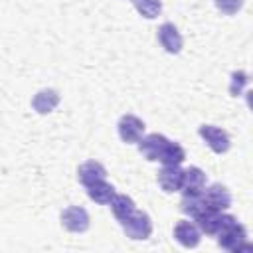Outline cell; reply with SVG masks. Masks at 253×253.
<instances>
[{
    "label": "cell",
    "instance_id": "e0dca14e",
    "mask_svg": "<svg viewBox=\"0 0 253 253\" xmlns=\"http://www.w3.org/2000/svg\"><path fill=\"white\" fill-rule=\"evenodd\" d=\"M184 160H186V150L178 142H172V140H168L164 144V148L158 156V162H162V164H182Z\"/></svg>",
    "mask_w": 253,
    "mask_h": 253
},
{
    "label": "cell",
    "instance_id": "4fadbf2b",
    "mask_svg": "<svg viewBox=\"0 0 253 253\" xmlns=\"http://www.w3.org/2000/svg\"><path fill=\"white\" fill-rule=\"evenodd\" d=\"M206 188V172L198 166H190L184 170V184H182V194H200Z\"/></svg>",
    "mask_w": 253,
    "mask_h": 253
},
{
    "label": "cell",
    "instance_id": "9a60e30c",
    "mask_svg": "<svg viewBox=\"0 0 253 253\" xmlns=\"http://www.w3.org/2000/svg\"><path fill=\"white\" fill-rule=\"evenodd\" d=\"M111 211L119 221H125L126 217H130L136 211V204L126 194H115V198L111 200Z\"/></svg>",
    "mask_w": 253,
    "mask_h": 253
},
{
    "label": "cell",
    "instance_id": "ba28073f",
    "mask_svg": "<svg viewBox=\"0 0 253 253\" xmlns=\"http://www.w3.org/2000/svg\"><path fill=\"white\" fill-rule=\"evenodd\" d=\"M194 221L196 225L202 229V233L206 235H215L221 227V221H223V213L219 210H213L210 206H206L204 210H200L196 215H194Z\"/></svg>",
    "mask_w": 253,
    "mask_h": 253
},
{
    "label": "cell",
    "instance_id": "ffe728a7",
    "mask_svg": "<svg viewBox=\"0 0 253 253\" xmlns=\"http://www.w3.org/2000/svg\"><path fill=\"white\" fill-rule=\"evenodd\" d=\"M213 4L225 16H233L243 8V0H213Z\"/></svg>",
    "mask_w": 253,
    "mask_h": 253
},
{
    "label": "cell",
    "instance_id": "7c38bea8",
    "mask_svg": "<svg viewBox=\"0 0 253 253\" xmlns=\"http://www.w3.org/2000/svg\"><path fill=\"white\" fill-rule=\"evenodd\" d=\"M107 178V168L101 164V162H97V160H87V162H83L79 168H77V180L85 186V188H89V186H93L95 182H101V180H105Z\"/></svg>",
    "mask_w": 253,
    "mask_h": 253
},
{
    "label": "cell",
    "instance_id": "52a82bcc",
    "mask_svg": "<svg viewBox=\"0 0 253 253\" xmlns=\"http://www.w3.org/2000/svg\"><path fill=\"white\" fill-rule=\"evenodd\" d=\"M202 235V229L196 225V221H188V219H180L176 225H174V239L186 247V249H194L200 245V237Z\"/></svg>",
    "mask_w": 253,
    "mask_h": 253
},
{
    "label": "cell",
    "instance_id": "7a4b0ae2",
    "mask_svg": "<svg viewBox=\"0 0 253 253\" xmlns=\"http://www.w3.org/2000/svg\"><path fill=\"white\" fill-rule=\"evenodd\" d=\"M126 237L134 239V241H142L148 239L152 235V219L146 211H134L130 217H126L125 221H121Z\"/></svg>",
    "mask_w": 253,
    "mask_h": 253
},
{
    "label": "cell",
    "instance_id": "5b68a950",
    "mask_svg": "<svg viewBox=\"0 0 253 253\" xmlns=\"http://www.w3.org/2000/svg\"><path fill=\"white\" fill-rule=\"evenodd\" d=\"M61 225L71 233H83L89 229V213L81 206H69L61 211Z\"/></svg>",
    "mask_w": 253,
    "mask_h": 253
},
{
    "label": "cell",
    "instance_id": "30bf717a",
    "mask_svg": "<svg viewBox=\"0 0 253 253\" xmlns=\"http://www.w3.org/2000/svg\"><path fill=\"white\" fill-rule=\"evenodd\" d=\"M204 200H206V206L219 211L231 208V192L223 184H211L204 188Z\"/></svg>",
    "mask_w": 253,
    "mask_h": 253
},
{
    "label": "cell",
    "instance_id": "9c48e42d",
    "mask_svg": "<svg viewBox=\"0 0 253 253\" xmlns=\"http://www.w3.org/2000/svg\"><path fill=\"white\" fill-rule=\"evenodd\" d=\"M160 45L168 51V53H180L182 45H184V40L178 32V28L172 24V22H164L160 28H158V34H156Z\"/></svg>",
    "mask_w": 253,
    "mask_h": 253
},
{
    "label": "cell",
    "instance_id": "d6986e66",
    "mask_svg": "<svg viewBox=\"0 0 253 253\" xmlns=\"http://www.w3.org/2000/svg\"><path fill=\"white\" fill-rule=\"evenodd\" d=\"M247 81H249V79H247V73H245L243 69L233 71V73H231V83H229V93H231V97H239V95L243 93Z\"/></svg>",
    "mask_w": 253,
    "mask_h": 253
},
{
    "label": "cell",
    "instance_id": "44dd1931",
    "mask_svg": "<svg viewBox=\"0 0 253 253\" xmlns=\"http://www.w3.org/2000/svg\"><path fill=\"white\" fill-rule=\"evenodd\" d=\"M245 101H247V107H249L251 113H253V89H249V91L245 93Z\"/></svg>",
    "mask_w": 253,
    "mask_h": 253
},
{
    "label": "cell",
    "instance_id": "8992f818",
    "mask_svg": "<svg viewBox=\"0 0 253 253\" xmlns=\"http://www.w3.org/2000/svg\"><path fill=\"white\" fill-rule=\"evenodd\" d=\"M156 180L164 192H180L184 184V170L180 168V164H162V170L158 172Z\"/></svg>",
    "mask_w": 253,
    "mask_h": 253
},
{
    "label": "cell",
    "instance_id": "2e32d148",
    "mask_svg": "<svg viewBox=\"0 0 253 253\" xmlns=\"http://www.w3.org/2000/svg\"><path fill=\"white\" fill-rule=\"evenodd\" d=\"M87 196L95 202V204H111V200L115 198V188L113 184H109L107 180H101V182H95L93 186L87 188Z\"/></svg>",
    "mask_w": 253,
    "mask_h": 253
},
{
    "label": "cell",
    "instance_id": "277c9868",
    "mask_svg": "<svg viewBox=\"0 0 253 253\" xmlns=\"http://www.w3.org/2000/svg\"><path fill=\"white\" fill-rule=\"evenodd\" d=\"M117 128H119V136H121L123 142H126V144H138L140 138L144 136L146 125L136 115H123L121 121H119V125H117Z\"/></svg>",
    "mask_w": 253,
    "mask_h": 253
},
{
    "label": "cell",
    "instance_id": "ac0fdd59",
    "mask_svg": "<svg viewBox=\"0 0 253 253\" xmlns=\"http://www.w3.org/2000/svg\"><path fill=\"white\" fill-rule=\"evenodd\" d=\"M132 4L136 12L146 20L156 18L162 12V0H132Z\"/></svg>",
    "mask_w": 253,
    "mask_h": 253
},
{
    "label": "cell",
    "instance_id": "7402d4cb",
    "mask_svg": "<svg viewBox=\"0 0 253 253\" xmlns=\"http://www.w3.org/2000/svg\"><path fill=\"white\" fill-rule=\"evenodd\" d=\"M128 2H132V0H128Z\"/></svg>",
    "mask_w": 253,
    "mask_h": 253
},
{
    "label": "cell",
    "instance_id": "5bb4252c",
    "mask_svg": "<svg viewBox=\"0 0 253 253\" xmlns=\"http://www.w3.org/2000/svg\"><path fill=\"white\" fill-rule=\"evenodd\" d=\"M57 105H59V93H57L55 89H42V91H38V93L34 95V99H32V107H34V111L40 113V115L51 113Z\"/></svg>",
    "mask_w": 253,
    "mask_h": 253
},
{
    "label": "cell",
    "instance_id": "3957f363",
    "mask_svg": "<svg viewBox=\"0 0 253 253\" xmlns=\"http://www.w3.org/2000/svg\"><path fill=\"white\" fill-rule=\"evenodd\" d=\"M202 140L215 152V154H225L229 148H231V138H229V132L215 126V125H202L198 128Z\"/></svg>",
    "mask_w": 253,
    "mask_h": 253
},
{
    "label": "cell",
    "instance_id": "8fae6325",
    "mask_svg": "<svg viewBox=\"0 0 253 253\" xmlns=\"http://www.w3.org/2000/svg\"><path fill=\"white\" fill-rule=\"evenodd\" d=\"M166 142H168V138H166L164 134L152 132V134H146V136L140 138L138 150H140V154H142L146 160L158 162V156H160V152H162V148H164Z\"/></svg>",
    "mask_w": 253,
    "mask_h": 253
},
{
    "label": "cell",
    "instance_id": "6da1fadb",
    "mask_svg": "<svg viewBox=\"0 0 253 253\" xmlns=\"http://www.w3.org/2000/svg\"><path fill=\"white\" fill-rule=\"evenodd\" d=\"M215 235H217V245L221 249H227V251H241L243 245L247 243L245 227L237 221L235 215H229V213H223L221 227Z\"/></svg>",
    "mask_w": 253,
    "mask_h": 253
}]
</instances>
